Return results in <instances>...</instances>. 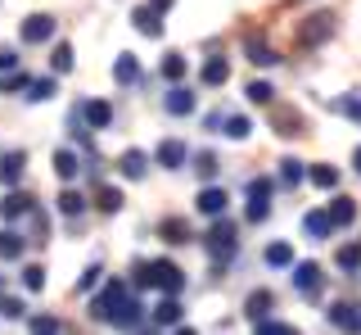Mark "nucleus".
Returning <instances> with one entry per match:
<instances>
[{
    "label": "nucleus",
    "mask_w": 361,
    "mask_h": 335,
    "mask_svg": "<svg viewBox=\"0 0 361 335\" xmlns=\"http://www.w3.org/2000/svg\"><path fill=\"white\" fill-rule=\"evenodd\" d=\"M131 281L135 286H154V290H163V299H176L180 290H185V272H180L176 263H167V259H140L131 267Z\"/></svg>",
    "instance_id": "nucleus-1"
},
{
    "label": "nucleus",
    "mask_w": 361,
    "mask_h": 335,
    "mask_svg": "<svg viewBox=\"0 0 361 335\" xmlns=\"http://www.w3.org/2000/svg\"><path fill=\"white\" fill-rule=\"evenodd\" d=\"M127 299H131V286L113 276V281H104V290L90 299V317H95V322H113V312L127 304Z\"/></svg>",
    "instance_id": "nucleus-2"
},
{
    "label": "nucleus",
    "mask_w": 361,
    "mask_h": 335,
    "mask_svg": "<svg viewBox=\"0 0 361 335\" xmlns=\"http://www.w3.org/2000/svg\"><path fill=\"white\" fill-rule=\"evenodd\" d=\"M235 245H240V240H235V222H231V218H217V227H212L208 236H203V249H208L212 259H217V267L231 263Z\"/></svg>",
    "instance_id": "nucleus-3"
},
{
    "label": "nucleus",
    "mask_w": 361,
    "mask_h": 335,
    "mask_svg": "<svg viewBox=\"0 0 361 335\" xmlns=\"http://www.w3.org/2000/svg\"><path fill=\"white\" fill-rule=\"evenodd\" d=\"M54 32H59V18L54 14H27L18 23V41L23 46H45V41H54Z\"/></svg>",
    "instance_id": "nucleus-4"
},
{
    "label": "nucleus",
    "mask_w": 361,
    "mask_h": 335,
    "mask_svg": "<svg viewBox=\"0 0 361 335\" xmlns=\"http://www.w3.org/2000/svg\"><path fill=\"white\" fill-rule=\"evenodd\" d=\"M330 37H334V14H312V18H302V28H298V41H302V46H325Z\"/></svg>",
    "instance_id": "nucleus-5"
},
{
    "label": "nucleus",
    "mask_w": 361,
    "mask_h": 335,
    "mask_svg": "<svg viewBox=\"0 0 361 335\" xmlns=\"http://www.w3.org/2000/svg\"><path fill=\"white\" fill-rule=\"evenodd\" d=\"M321 286H325L321 263H293V290H298V295L316 299V295H321Z\"/></svg>",
    "instance_id": "nucleus-6"
},
{
    "label": "nucleus",
    "mask_w": 361,
    "mask_h": 335,
    "mask_svg": "<svg viewBox=\"0 0 361 335\" xmlns=\"http://www.w3.org/2000/svg\"><path fill=\"white\" fill-rule=\"evenodd\" d=\"M77 114H82L86 131H99V127H109V122H113V105L95 95V100H82V105H77Z\"/></svg>",
    "instance_id": "nucleus-7"
},
{
    "label": "nucleus",
    "mask_w": 361,
    "mask_h": 335,
    "mask_svg": "<svg viewBox=\"0 0 361 335\" xmlns=\"http://www.w3.org/2000/svg\"><path fill=\"white\" fill-rule=\"evenodd\" d=\"M131 23H135V32H140V37H149V41L163 37V14H158V9H149V5H135V9H131Z\"/></svg>",
    "instance_id": "nucleus-8"
},
{
    "label": "nucleus",
    "mask_w": 361,
    "mask_h": 335,
    "mask_svg": "<svg viewBox=\"0 0 361 335\" xmlns=\"http://www.w3.org/2000/svg\"><path fill=\"white\" fill-rule=\"evenodd\" d=\"M271 312H276V295H271V290H253V295L244 299V317L253 322V327H257V322H267Z\"/></svg>",
    "instance_id": "nucleus-9"
},
{
    "label": "nucleus",
    "mask_w": 361,
    "mask_h": 335,
    "mask_svg": "<svg viewBox=\"0 0 361 335\" xmlns=\"http://www.w3.org/2000/svg\"><path fill=\"white\" fill-rule=\"evenodd\" d=\"M330 322H334L338 331H348V335H361V308H357V304H348V299L330 304Z\"/></svg>",
    "instance_id": "nucleus-10"
},
{
    "label": "nucleus",
    "mask_w": 361,
    "mask_h": 335,
    "mask_svg": "<svg viewBox=\"0 0 361 335\" xmlns=\"http://www.w3.org/2000/svg\"><path fill=\"white\" fill-rule=\"evenodd\" d=\"M325 218H330L334 231H338V227H353V222H357V199H353V195H334L330 208H325Z\"/></svg>",
    "instance_id": "nucleus-11"
},
{
    "label": "nucleus",
    "mask_w": 361,
    "mask_h": 335,
    "mask_svg": "<svg viewBox=\"0 0 361 335\" xmlns=\"http://www.w3.org/2000/svg\"><path fill=\"white\" fill-rule=\"evenodd\" d=\"M163 109L172 118H185V114H195V91L190 86H167V95H163Z\"/></svg>",
    "instance_id": "nucleus-12"
},
{
    "label": "nucleus",
    "mask_w": 361,
    "mask_h": 335,
    "mask_svg": "<svg viewBox=\"0 0 361 335\" xmlns=\"http://www.w3.org/2000/svg\"><path fill=\"white\" fill-rule=\"evenodd\" d=\"M244 54H248V64H257V69H280V54L271 50L262 37H248L244 41Z\"/></svg>",
    "instance_id": "nucleus-13"
},
{
    "label": "nucleus",
    "mask_w": 361,
    "mask_h": 335,
    "mask_svg": "<svg viewBox=\"0 0 361 335\" xmlns=\"http://www.w3.org/2000/svg\"><path fill=\"white\" fill-rule=\"evenodd\" d=\"M226 204H231V199H226L221 186H203L199 191V213L203 218H226Z\"/></svg>",
    "instance_id": "nucleus-14"
},
{
    "label": "nucleus",
    "mask_w": 361,
    "mask_h": 335,
    "mask_svg": "<svg viewBox=\"0 0 361 335\" xmlns=\"http://www.w3.org/2000/svg\"><path fill=\"white\" fill-rule=\"evenodd\" d=\"M226 77H231V59H226V54L203 59V69H199V82L203 86H226Z\"/></svg>",
    "instance_id": "nucleus-15"
},
{
    "label": "nucleus",
    "mask_w": 361,
    "mask_h": 335,
    "mask_svg": "<svg viewBox=\"0 0 361 335\" xmlns=\"http://www.w3.org/2000/svg\"><path fill=\"white\" fill-rule=\"evenodd\" d=\"M54 95H59V77H32L27 91H23L27 105H45V100H54Z\"/></svg>",
    "instance_id": "nucleus-16"
},
{
    "label": "nucleus",
    "mask_w": 361,
    "mask_h": 335,
    "mask_svg": "<svg viewBox=\"0 0 361 335\" xmlns=\"http://www.w3.org/2000/svg\"><path fill=\"white\" fill-rule=\"evenodd\" d=\"M185 159H190V154H185V145H180V141H163V145L154 150V163H158V168H167V172H176V168L185 163Z\"/></svg>",
    "instance_id": "nucleus-17"
},
{
    "label": "nucleus",
    "mask_w": 361,
    "mask_h": 335,
    "mask_svg": "<svg viewBox=\"0 0 361 335\" xmlns=\"http://www.w3.org/2000/svg\"><path fill=\"white\" fill-rule=\"evenodd\" d=\"M118 172H122V177H131V182H140V177L149 172V154H145V150H122Z\"/></svg>",
    "instance_id": "nucleus-18"
},
{
    "label": "nucleus",
    "mask_w": 361,
    "mask_h": 335,
    "mask_svg": "<svg viewBox=\"0 0 361 335\" xmlns=\"http://www.w3.org/2000/svg\"><path fill=\"white\" fill-rule=\"evenodd\" d=\"M113 82H118V86H135V82H140V59H135V54H118V59H113Z\"/></svg>",
    "instance_id": "nucleus-19"
},
{
    "label": "nucleus",
    "mask_w": 361,
    "mask_h": 335,
    "mask_svg": "<svg viewBox=\"0 0 361 335\" xmlns=\"http://www.w3.org/2000/svg\"><path fill=\"white\" fill-rule=\"evenodd\" d=\"M32 213V199L23 195V191H9L5 199H0V218L5 222H18V218H27Z\"/></svg>",
    "instance_id": "nucleus-20"
},
{
    "label": "nucleus",
    "mask_w": 361,
    "mask_h": 335,
    "mask_svg": "<svg viewBox=\"0 0 361 335\" xmlns=\"http://www.w3.org/2000/svg\"><path fill=\"white\" fill-rule=\"evenodd\" d=\"M73 64H77L73 41H59V46L50 50V77H68V73H73Z\"/></svg>",
    "instance_id": "nucleus-21"
},
{
    "label": "nucleus",
    "mask_w": 361,
    "mask_h": 335,
    "mask_svg": "<svg viewBox=\"0 0 361 335\" xmlns=\"http://www.w3.org/2000/svg\"><path fill=\"white\" fill-rule=\"evenodd\" d=\"M221 136L248 141V136H253V118H248V114H226V118H221Z\"/></svg>",
    "instance_id": "nucleus-22"
},
{
    "label": "nucleus",
    "mask_w": 361,
    "mask_h": 335,
    "mask_svg": "<svg viewBox=\"0 0 361 335\" xmlns=\"http://www.w3.org/2000/svg\"><path fill=\"white\" fill-rule=\"evenodd\" d=\"M50 163H54V177H59V182H73V177L82 172V159H77L73 150H54Z\"/></svg>",
    "instance_id": "nucleus-23"
},
{
    "label": "nucleus",
    "mask_w": 361,
    "mask_h": 335,
    "mask_svg": "<svg viewBox=\"0 0 361 335\" xmlns=\"http://www.w3.org/2000/svg\"><path fill=\"white\" fill-rule=\"evenodd\" d=\"M140 317H145V308H140V299H127L118 312H113V327H122V331H131V327H140Z\"/></svg>",
    "instance_id": "nucleus-24"
},
{
    "label": "nucleus",
    "mask_w": 361,
    "mask_h": 335,
    "mask_svg": "<svg viewBox=\"0 0 361 335\" xmlns=\"http://www.w3.org/2000/svg\"><path fill=\"white\" fill-rule=\"evenodd\" d=\"M23 168H27V154H23V150H9L5 159H0V182L14 186L18 177H23Z\"/></svg>",
    "instance_id": "nucleus-25"
},
{
    "label": "nucleus",
    "mask_w": 361,
    "mask_h": 335,
    "mask_svg": "<svg viewBox=\"0 0 361 335\" xmlns=\"http://www.w3.org/2000/svg\"><path fill=\"white\" fill-rule=\"evenodd\" d=\"M302 231H307L312 240H325L334 227H330V218H325V208H312V213H302Z\"/></svg>",
    "instance_id": "nucleus-26"
},
{
    "label": "nucleus",
    "mask_w": 361,
    "mask_h": 335,
    "mask_svg": "<svg viewBox=\"0 0 361 335\" xmlns=\"http://www.w3.org/2000/svg\"><path fill=\"white\" fill-rule=\"evenodd\" d=\"M23 245H27V240H23L14 227H5V231H0V259H5V263H18L23 259Z\"/></svg>",
    "instance_id": "nucleus-27"
},
{
    "label": "nucleus",
    "mask_w": 361,
    "mask_h": 335,
    "mask_svg": "<svg viewBox=\"0 0 361 335\" xmlns=\"http://www.w3.org/2000/svg\"><path fill=\"white\" fill-rule=\"evenodd\" d=\"M307 177H312V186H321V191H334L338 186V168L334 163H312Z\"/></svg>",
    "instance_id": "nucleus-28"
},
{
    "label": "nucleus",
    "mask_w": 361,
    "mask_h": 335,
    "mask_svg": "<svg viewBox=\"0 0 361 335\" xmlns=\"http://www.w3.org/2000/svg\"><path fill=\"white\" fill-rule=\"evenodd\" d=\"M180 317H185V308H180L176 299H163V304L154 308V322H158V327H180Z\"/></svg>",
    "instance_id": "nucleus-29"
},
{
    "label": "nucleus",
    "mask_w": 361,
    "mask_h": 335,
    "mask_svg": "<svg viewBox=\"0 0 361 335\" xmlns=\"http://www.w3.org/2000/svg\"><path fill=\"white\" fill-rule=\"evenodd\" d=\"M262 259H267V267H293V249H289L285 240H271Z\"/></svg>",
    "instance_id": "nucleus-30"
},
{
    "label": "nucleus",
    "mask_w": 361,
    "mask_h": 335,
    "mask_svg": "<svg viewBox=\"0 0 361 335\" xmlns=\"http://www.w3.org/2000/svg\"><path fill=\"white\" fill-rule=\"evenodd\" d=\"M95 208H99V213H118V208H122V191H118V186H99V191H95Z\"/></svg>",
    "instance_id": "nucleus-31"
},
{
    "label": "nucleus",
    "mask_w": 361,
    "mask_h": 335,
    "mask_svg": "<svg viewBox=\"0 0 361 335\" xmlns=\"http://www.w3.org/2000/svg\"><path fill=\"white\" fill-rule=\"evenodd\" d=\"M195 172H199V182H212V177L221 172L217 154H212V150H199V154H195Z\"/></svg>",
    "instance_id": "nucleus-32"
},
{
    "label": "nucleus",
    "mask_w": 361,
    "mask_h": 335,
    "mask_svg": "<svg viewBox=\"0 0 361 335\" xmlns=\"http://www.w3.org/2000/svg\"><path fill=\"white\" fill-rule=\"evenodd\" d=\"M280 186H298L302 177H307V163H298V159H280Z\"/></svg>",
    "instance_id": "nucleus-33"
},
{
    "label": "nucleus",
    "mask_w": 361,
    "mask_h": 335,
    "mask_svg": "<svg viewBox=\"0 0 361 335\" xmlns=\"http://www.w3.org/2000/svg\"><path fill=\"white\" fill-rule=\"evenodd\" d=\"M180 77H185V54H163V82H172V86H180Z\"/></svg>",
    "instance_id": "nucleus-34"
},
{
    "label": "nucleus",
    "mask_w": 361,
    "mask_h": 335,
    "mask_svg": "<svg viewBox=\"0 0 361 335\" xmlns=\"http://www.w3.org/2000/svg\"><path fill=\"white\" fill-rule=\"evenodd\" d=\"M158 231H163V240H172V245H190V227H185V218H167Z\"/></svg>",
    "instance_id": "nucleus-35"
},
{
    "label": "nucleus",
    "mask_w": 361,
    "mask_h": 335,
    "mask_svg": "<svg viewBox=\"0 0 361 335\" xmlns=\"http://www.w3.org/2000/svg\"><path fill=\"white\" fill-rule=\"evenodd\" d=\"M27 69H18V73H0V95H14V91H27Z\"/></svg>",
    "instance_id": "nucleus-36"
},
{
    "label": "nucleus",
    "mask_w": 361,
    "mask_h": 335,
    "mask_svg": "<svg viewBox=\"0 0 361 335\" xmlns=\"http://www.w3.org/2000/svg\"><path fill=\"white\" fill-rule=\"evenodd\" d=\"M244 95L253 100V105H271V100H276V86L257 77V82H248V86H244Z\"/></svg>",
    "instance_id": "nucleus-37"
},
{
    "label": "nucleus",
    "mask_w": 361,
    "mask_h": 335,
    "mask_svg": "<svg viewBox=\"0 0 361 335\" xmlns=\"http://www.w3.org/2000/svg\"><path fill=\"white\" fill-rule=\"evenodd\" d=\"M59 213H63V218H82V213H86V199L77 195V191H63V195H59Z\"/></svg>",
    "instance_id": "nucleus-38"
},
{
    "label": "nucleus",
    "mask_w": 361,
    "mask_h": 335,
    "mask_svg": "<svg viewBox=\"0 0 361 335\" xmlns=\"http://www.w3.org/2000/svg\"><path fill=\"white\" fill-rule=\"evenodd\" d=\"M27 331L32 335H59L63 327H59V317H50V312H37V317L27 322Z\"/></svg>",
    "instance_id": "nucleus-39"
},
{
    "label": "nucleus",
    "mask_w": 361,
    "mask_h": 335,
    "mask_svg": "<svg viewBox=\"0 0 361 335\" xmlns=\"http://www.w3.org/2000/svg\"><path fill=\"white\" fill-rule=\"evenodd\" d=\"M330 109H334V114H343V118H353V122H361V95H338Z\"/></svg>",
    "instance_id": "nucleus-40"
},
{
    "label": "nucleus",
    "mask_w": 361,
    "mask_h": 335,
    "mask_svg": "<svg viewBox=\"0 0 361 335\" xmlns=\"http://www.w3.org/2000/svg\"><path fill=\"white\" fill-rule=\"evenodd\" d=\"M334 263L343 267V272H357V267H361V245H343V249L334 254Z\"/></svg>",
    "instance_id": "nucleus-41"
},
{
    "label": "nucleus",
    "mask_w": 361,
    "mask_h": 335,
    "mask_svg": "<svg viewBox=\"0 0 361 335\" xmlns=\"http://www.w3.org/2000/svg\"><path fill=\"white\" fill-rule=\"evenodd\" d=\"M276 195V182H271V177H253V182H248V199H271Z\"/></svg>",
    "instance_id": "nucleus-42"
},
{
    "label": "nucleus",
    "mask_w": 361,
    "mask_h": 335,
    "mask_svg": "<svg viewBox=\"0 0 361 335\" xmlns=\"http://www.w3.org/2000/svg\"><path fill=\"white\" fill-rule=\"evenodd\" d=\"M23 312H27V304H23V299L0 295V317H18V322H23Z\"/></svg>",
    "instance_id": "nucleus-43"
},
{
    "label": "nucleus",
    "mask_w": 361,
    "mask_h": 335,
    "mask_svg": "<svg viewBox=\"0 0 361 335\" xmlns=\"http://www.w3.org/2000/svg\"><path fill=\"white\" fill-rule=\"evenodd\" d=\"M23 286H27V290H41L45 286V267L41 263H27V267H23Z\"/></svg>",
    "instance_id": "nucleus-44"
},
{
    "label": "nucleus",
    "mask_w": 361,
    "mask_h": 335,
    "mask_svg": "<svg viewBox=\"0 0 361 335\" xmlns=\"http://www.w3.org/2000/svg\"><path fill=\"white\" fill-rule=\"evenodd\" d=\"M18 69H23L18 50H14V46H0V73H18Z\"/></svg>",
    "instance_id": "nucleus-45"
},
{
    "label": "nucleus",
    "mask_w": 361,
    "mask_h": 335,
    "mask_svg": "<svg viewBox=\"0 0 361 335\" xmlns=\"http://www.w3.org/2000/svg\"><path fill=\"white\" fill-rule=\"evenodd\" d=\"M257 335H298V331H293L289 322H271L267 317V322H257Z\"/></svg>",
    "instance_id": "nucleus-46"
},
{
    "label": "nucleus",
    "mask_w": 361,
    "mask_h": 335,
    "mask_svg": "<svg viewBox=\"0 0 361 335\" xmlns=\"http://www.w3.org/2000/svg\"><path fill=\"white\" fill-rule=\"evenodd\" d=\"M271 218V199H248V222H267Z\"/></svg>",
    "instance_id": "nucleus-47"
},
{
    "label": "nucleus",
    "mask_w": 361,
    "mask_h": 335,
    "mask_svg": "<svg viewBox=\"0 0 361 335\" xmlns=\"http://www.w3.org/2000/svg\"><path fill=\"white\" fill-rule=\"evenodd\" d=\"M99 276H104V272H99V263H95V267H86V272H82V281H77V290H90V286H99Z\"/></svg>",
    "instance_id": "nucleus-48"
},
{
    "label": "nucleus",
    "mask_w": 361,
    "mask_h": 335,
    "mask_svg": "<svg viewBox=\"0 0 361 335\" xmlns=\"http://www.w3.org/2000/svg\"><path fill=\"white\" fill-rule=\"evenodd\" d=\"M172 5L176 0H149V9H158V14H172Z\"/></svg>",
    "instance_id": "nucleus-49"
},
{
    "label": "nucleus",
    "mask_w": 361,
    "mask_h": 335,
    "mask_svg": "<svg viewBox=\"0 0 361 335\" xmlns=\"http://www.w3.org/2000/svg\"><path fill=\"white\" fill-rule=\"evenodd\" d=\"M172 335H199V331H195V327H176Z\"/></svg>",
    "instance_id": "nucleus-50"
},
{
    "label": "nucleus",
    "mask_w": 361,
    "mask_h": 335,
    "mask_svg": "<svg viewBox=\"0 0 361 335\" xmlns=\"http://www.w3.org/2000/svg\"><path fill=\"white\" fill-rule=\"evenodd\" d=\"M353 163H357V172H361V150H357V154H353Z\"/></svg>",
    "instance_id": "nucleus-51"
}]
</instances>
